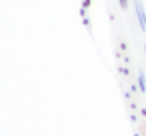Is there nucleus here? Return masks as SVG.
I'll use <instances>...</instances> for the list:
<instances>
[{"label": "nucleus", "instance_id": "1", "mask_svg": "<svg viewBox=\"0 0 146 136\" xmlns=\"http://www.w3.org/2000/svg\"><path fill=\"white\" fill-rule=\"evenodd\" d=\"M140 134H142V136H146V120H142V122H140Z\"/></svg>", "mask_w": 146, "mask_h": 136}]
</instances>
